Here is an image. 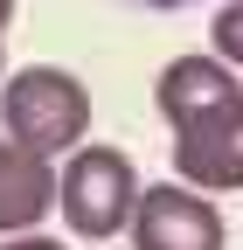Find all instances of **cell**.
I'll return each mask as SVG.
<instances>
[{
	"mask_svg": "<svg viewBox=\"0 0 243 250\" xmlns=\"http://www.w3.org/2000/svg\"><path fill=\"white\" fill-rule=\"evenodd\" d=\"M153 104L174 125V174L202 195H236L243 188V83L223 56H174Z\"/></svg>",
	"mask_w": 243,
	"mask_h": 250,
	"instance_id": "cell-1",
	"label": "cell"
},
{
	"mask_svg": "<svg viewBox=\"0 0 243 250\" xmlns=\"http://www.w3.org/2000/svg\"><path fill=\"white\" fill-rule=\"evenodd\" d=\"M0 125H7V139L56 160V153H77L83 132H90V90L56 70V62H28V70L7 77L0 90Z\"/></svg>",
	"mask_w": 243,
	"mask_h": 250,
	"instance_id": "cell-2",
	"label": "cell"
},
{
	"mask_svg": "<svg viewBox=\"0 0 243 250\" xmlns=\"http://www.w3.org/2000/svg\"><path fill=\"white\" fill-rule=\"evenodd\" d=\"M56 208L63 223L90 243H111L118 229H132V208H139V174L118 146H77L63 174H56Z\"/></svg>",
	"mask_w": 243,
	"mask_h": 250,
	"instance_id": "cell-3",
	"label": "cell"
},
{
	"mask_svg": "<svg viewBox=\"0 0 243 250\" xmlns=\"http://www.w3.org/2000/svg\"><path fill=\"white\" fill-rule=\"evenodd\" d=\"M223 208L188 181H160V188H139V208H132V243L139 250H223Z\"/></svg>",
	"mask_w": 243,
	"mask_h": 250,
	"instance_id": "cell-4",
	"label": "cell"
},
{
	"mask_svg": "<svg viewBox=\"0 0 243 250\" xmlns=\"http://www.w3.org/2000/svg\"><path fill=\"white\" fill-rule=\"evenodd\" d=\"M56 208V167L42 153L0 139V236H28Z\"/></svg>",
	"mask_w": 243,
	"mask_h": 250,
	"instance_id": "cell-5",
	"label": "cell"
},
{
	"mask_svg": "<svg viewBox=\"0 0 243 250\" xmlns=\"http://www.w3.org/2000/svg\"><path fill=\"white\" fill-rule=\"evenodd\" d=\"M208 35H216V56L229 62V70H243V0H223Z\"/></svg>",
	"mask_w": 243,
	"mask_h": 250,
	"instance_id": "cell-6",
	"label": "cell"
},
{
	"mask_svg": "<svg viewBox=\"0 0 243 250\" xmlns=\"http://www.w3.org/2000/svg\"><path fill=\"white\" fill-rule=\"evenodd\" d=\"M0 250H63V243H56V236H42V229H28V236H7Z\"/></svg>",
	"mask_w": 243,
	"mask_h": 250,
	"instance_id": "cell-7",
	"label": "cell"
},
{
	"mask_svg": "<svg viewBox=\"0 0 243 250\" xmlns=\"http://www.w3.org/2000/svg\"><path fill=\"white\" fill-rule=\"evenodd\" d=\"M139 7H195V0H139Z\"/></svg>",
	"mask_w": 243,
	"mask_h": 250,
	"instance_id": "cell-8",
	"label": "cell"
},
{
	"mask_svg": "<svg viewBox=\"0 0 243 250\" xmlns=\"http://www.w3.org/2000/svg\"><path fill=\"white\" fill-rule=\"evenodd\" d=\"M7 21H14V0H0V28H7Z\"/></svg>",
	"mask_w": 243,
	"mask_h": 250,
	"instance_id": "cell-9",
	"label": "cell"
},
{
	"mask_svg": "<svg viewBox=\"0 0 243 250\" xmlns=\"http://www.w3.org/2000/svg\"><path fill=\"white\" fill-rule=\"evenodd\" d=\"M0 70H7V56H0Z\"/></svg>",
	"mask_w": 243,
	"mask_h": 250,
	"instance_id": "cell-10",
	"label": "cell"
}]
</instances>
